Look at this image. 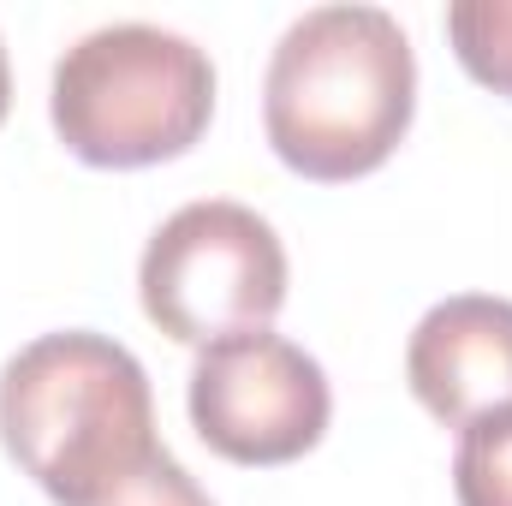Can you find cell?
<instances>
[{"mask_svg":"<svg viewBox=\"0 0 512 506\" xmlns=\"http://www.w3.org/2000/svg\"><path fill=\"white\" fill-rule=\"evenodd\" d=\"M453 495L459 506H512V405L459 429Z\"/></svg>","mask_w":512,"mask_h":506,"instance_id":"8","label":"cell"},{"mask_svg":"<svg viewBox=\"0 0 512 506\" xmlns=\"http://www.w3.org/2000/svg\"><path fill=\"white\" fill-rule=\"evenodd\" d=\"M417 114V54L382 6H316L274 42L262 78V131L274 155L346 185L376 173Z\"/></svg>","mask_w":512,"mask_h":506,"instance_id":"1","label":"cell"},{"mask_svg":"<svg viewBox=\"0 0 512 506\" xmlns=\"http://www.w3.org/2000/svg\"><path fill=\"white\" fill-rule=\"evenodd\" d=\"M447 42L459 66L512 102V0H459L447 6Z\"/></svg>","mask_w":512,"mask_h":506,"instance_id":"7","label":"cell"},{"mask_svg":"<svg viewBox=\"0 0 512 506\" xmlns=\"http://www.w3.org/2000/svg\"><path fill=\"white\" fill-rule=\"evenodd\" d=\"M84 506H215V501L197 489V477L167 447H155L137 471H126L120 483H108L96 501H84Z\"/></svg>","mask_w":512,"mask_h":506,"instance_id":"9","label":"cell"},{"mask_svg":"<svg viewBox=\"0 0 512 506\" xmlns=\"http://www.w3.org/2000/svg\"><path fill=\"white\" fill-rule=\"evenodd\" d=\"M60 143L90 167H155L185 155L215 120L209 54L161 24H108L78 36L48 90Z\"/></svg>","mask_w":512,"mask_h":506,"instance_id":"3","label":"cell"},{"mask_svg":"<svg viewBox=\"0 0 512 506\" xmlns=\"http://www.w3.org/2000/svg\"><path fill=\"white\" fill-rule=\"evenodd\" d=\"M0 441L54 506L96 501L161 447L149 376L108 334H42L0 370Z\"/></svg>","mask_w":512,"mask_h":506,"instance_id":"2","label":"cell"},{"mask_svg":"<svg viewBox=\"0 0 512 506\" xmlns=\"http://www.w3.org/2000/svg\"><path fill=\"white\" fill-rule=\"evenodd\" d=\"M405 381H411L417 405L447 429L507 411L512 298L459 292V298H441L435 310H423V322L411 328V346H405Z\"/></svg>","mask_w":512,"mask_h":506,"instance_id":"6","label":"cell"},{"mask_svg":"<svg viewBox=\"0 0 512 506\" xmlns=\"http://www.w3.org/2000/svg\"><path fill=\"white\" fill-rule=\"evenodd\" d=\"M185 405L203 447L227 465H292L328 435L334 417L322 364L268 328L203 346Z\"/></svg>","mask_w":512,"mask_h":506,"instance_id":"5","label":"cell"},{"mask_svg":"<svg viewBox=\"0 0 512 506\" xmlns=\"http://www.w3.org/2000/svg\"><path fill=\"white\" fill-rule=\"evenodd\" d=\"M6 108H12V72H6V48H0V120H6Z\"/></svg>","mask_w":512,"mask_h":506,"instance_id":"10","label":"cell"},{"mask_svg":"<svg viewBox=\"0 0 512 506\" xmlns=\"http://www.w3.org/2000/svg\"><path fill=\"white\" fill-rule=\"evenodd\" d=\"M143 316L179 346H215L256 334L286 304V245L280 233L227 197L173 209L137 262Z\"/></svg>","mask_w":512,"mask_h":506,"instance_id":"4","label":"cell"}]
</instances>
